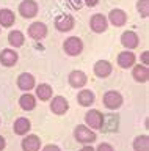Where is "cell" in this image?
I'll list each match as a JSON object with an SVG mask.
<instances>
[{
	"label": "cell",
	"mask_w": 149,
	"mask_h": 151,
	"mask_svg": "<svg viewBox=\"0 0 149 151\" xmlns=\"http://www.w3.org/2000/svg\"><path fill=\"white\" fill-rule=\"evenodd\" d=\"M74 139L82 145H91L97 140V135H96V132L93 129H90L86 124H78V126H76V129H74Z\"/></svg>",
	"instance_id": "obj_1"
},
{
	"label": "cell",
	"mask_w": 149,
	"mask_h": 151,
	"mask_svg": "<svg viewBox=\"0 0 149 151\" xmlns=\"http://www.w3.org/2000/svg\"><path fill=\"white\" fill-rule=\"evenodd\" d=\"M123 102H124L123 94L119 91H116V90H110V91H107L104 96H102V104H104V107L108 109V110H118V109L123 106Z\"/></svg>",
	"instance_id": "obj_2"
},
{
	"label": "cell",
	"mask_w": 149,
	"mask_h": 151,
	"mask_svg": "<svg viewBox=\"0 0 149 151\" xmlns=\"http://www.w3.org/2000/svg\"><path fill=\"white\" fill-rule=\"evenodd\" d=\"M63 49H64V52H66L69 57L80 55L82 50H83L82 38H78V36H69V38H66L64 42H63Z\"/></svg>",
	"instance_id": "obj_3"
},
{
	"label": "cell",
	"mask_w": 149,
	"mask_h": 151,
	"mask_svg": "<svg viewBox=\"0 0 149 151\" xmlns=\"http://www.w3.org/2000/svg\"><path fill=\"white\" fill-rule=\"evenodd\" d=\"M85 123L93 131H99L104 127V113H101L97 109H91L85 113Z\"/></svg>",
	"instance_id": "obj_4"
},
{
	"label": "cell",
	"mask_w": 149,
	"mask_h": 151,
	"mask_svg": "<svg viewBox=\"0 0 149 151\" xmlns=\"http://www.w3.org/2000/svg\"><path fill=\"white\" fill-rule=\"evenodd\" d=\"M53 25L60 33H66V32H71L74 28V25H76V19H74L71 14L63 13V14H58V16L55 17Z\"/></svg>",
	"instance_id": "obj_5"
},
{
	"label": "cell",
	"mask_w": 149,
	"mask_h": 151,
	"mask_svg": "<svg viewBox=\"0 0 149 151\" xmlns=\"http://www.w3.org/2000/svg\"><path fill=\"white\" fill-rule=\"evenodd\" d=\"M39 11V6L35 0H22L19 5V14L24 19H33Z\"/></svg>",
	"instance_id": "obj_6"
},
{
	"label": "cell",
	"mask_w": 149,
	"mask_h": 151,
	"mask_svg": "<svg viewBox=\"0 0 149 151\" xmlns=\"http://www.w3.org/2000/svg\"><path fill=\"white\" fill-rule=\"evenodd\" d=\"M90 28L94 33H105L107 28H108V21H107V16L101 13L93 14L90 19Z\"/></svg>",
	"instance_id": "obj_7"
},
{
	"label": "cell",
	"mask_w": 149,
	"mask_h": 151,
	"mask_svg": "<svg viewBox=\"0 0 149 151\" xmlns=\"http://www.w3.org/2000/svg\"><path fill=\"white\" fill-rule=\"evenodd\" d=\"M50 110L55 115H64L69 110V101L64 96H53L50 98Z\"/></svg>",
	"instance_id": "obj_8"
},
{
	"label": "cell",
	"mask_w": 149,
	"mask_h": 151,
	"mask_svg": "<svg viewBox=\"0 0 149 151\" xmlns=\"http://www.w3.org/2000/svg\"><path fill=\"white\" fill-rule=\"evenodd\" d=\"M108 24H111L113 27H123L127 22V13L121 8H113L108 13V17H107Z\"/></svg>",
	"instance_id": "obj_9"
},
{
	"label": "cell",
	"mask_w": 149,
	"mask_h": 151,
	"mask_svg": "<svg viewBox=\"0 0 149 151\" xmlns=\"http://www.w3.org/2000/svg\"><path fill=\"white\" fill-rule=\"evenodd\" d=\"M29 36L35 41H43L47 36V25L44 22H33L29 27Z\"/></svg>",
	"instance_id": "obj_10"
},
{
	"label": "cell",
	"mask_w": 149,
	"mask_h": 151,
	"mask_svg": "<svg viewBox=\"0 0 149 151\" xmlns=\"http://www.w3.org/2000/svg\"><path fill=\"white\" fill-rule=\"evenodd\" d=\"M22 151H39L41 150V139L36 134H25L21 142Z\"/></svg>",
	"instance_id": "obj_11"
},
{
	"label": "cell",
	"mask_w": 149,
	"mask_h": 151,
	"mask_svg": "<svg viewBox=\"0 0 149 151\" xmlns=\"http://www.w3.org/2000/svg\"><path fill=\"white\" fill-rule=\"evenodd\" d=\"M68 82H69V85H71L72 88H83L86 85V82H88V77H86V74L83 73V71H78V69H74V71H71L69 73V76H68Z\"/></svg>",
	"instance_id": "obj_12"
},
{
	"label": "cell",
	"mask_w": 149,
	"mask_h": 151,
	"mask_svg": "<svg viewBox=\"0 0 149 151\" xmlns=\"http://www.w3.org/2000/svg\"><path fill=\"white\" fill-rule=\"evenodd\" d=\"M19 60V54L14 49H3L0 52V65L5 66V68H11L14 66Z\"/></svg>",
	"instance_id": "obj_13"
},
{
	"label": "cell",
	"mask_w": 149,
	"mask_h": 151,
	"mask_svg": "<svg viewBox=\"0 0 149 151\" xmlns=\"http://www.w3.org/2000/svg\"><path fill=\"white\" fill-rule=\"evenodd\" d=\"M17 87L19 90L22 91H31L35 87H36V80H35V76L30 74V73H22L19 74V77H17Z\"/></svg>",
	"instance_id": "obj_14"
},
{
	"label": "cell",
	"mask_w": 149,
	"mask_h": 151,
	"mask_svg": "<svg viewBox=\"0 0 149 151\" xmlns=\"http://www.w3.org/2000/svg\"><path fill=\"white\" fill-rule=\"evenodd\" d=\"M121 44H123L125 49H129V50L137 49L138 44H140V36L135 32H132V30H125L123 35H121Z\"/></svg>",
	"instance_id": "obj_15"
},
{
	"label": "cell",
	"mask_w": 149,
	"mask_h": 151,
	"mask_svg": "<svg viewBox=\"0 0 149 151\" xmlns=\"http://www.w3.org/2000/svg\"><path fill=\"white\" fill-rule=\"evenodd\" d=\"M93 71H94V74L99 79H107L111 74V71H113V66H111V63H110V61H107V60H99V61H96V63H94Z\"/></svg>",
	"instance_id": "obj_16"
},
{
	"label": "cell",
	"mask_w": 149,
	"mask_h": 151,
	"mask_svg": "<svg viewBox=\"0 0 149 151\" xmlns=\"http://www.w3.org/2000/svg\"><path fill=\"white\" fill-rule=\"evenodd\" d=\"M96 101V94L88 88H83L77 93V102L82 107H91Z\"/></svg>",
	"instance_id": "obj_17"
},
{
	"label": "cell",
	"mask_w": 149,
	"mask_h": 151,
	"mask_svg": "<svg viewBox=\"0 0 149 151\" xmlns=\"http://www.w3.org/2000/svg\"><path fill=\"white\" fill-rule=\"evenodd\" d=\"M135 60H137V57L132 50H123L118 55V66L123 69H129L135 65Z\"/></svg>",
	"instance_id": "obj_18"
},
{
	"label": "cell",
	"mask_w": 149,
	"mask_h": 151,
	"mask_svg": "<svg viewBox=\"0 0 149 151\" xmlns=\"http://www.w3.org/2000/svg\"><path fill=\"white\" fill-rule=\"evenodd\" d=\"M30 129H31V121L25 116L17 118L14 121V124H13V131H14L16 135H25L30 132Z\"/></svg>",
	"instance_id": "obj_19"
},
{
	"label": "cell",
	"mask_w": 149,
	"mask_h": 151,
	"mask_svg": "<svg viewBox=\"0 0 149 151\" xmlns=\"http://www.w3.org/2000/svg\"><path fill=\"white\" fill-rule=\"evenodd\" d=\"M132 68V76L138 83H146L149 80V69L146 65H133Z\"/></svg>",
	"instance_id": "obj_20"
},
{
	"label": "cell",
	"mask_w": 149,
	"mask_h": 151,
	"mask_svg": "<svg viewBox=\"0 0 149 151\" xmlns=\"http://www.w3.org/2000/svg\"><path fill=\"white\" fill-rule=\"evenodd\" d=\"M19 106H21L22 110H25V112L33 110V109L36 107V96H33L30 91L24 93V94L19 98Z\"/></svg>",
	"instance_id": "obj_21"
},
{
	"label": "cell",
	"mask_w": 149,
	"mask_h": 151,
	"mask_svg": "<svg viewBox=\"0 0 149 151\" xmlns=\"http://www.w3.org/2000/svg\"><path fill=\"white\" fill-rule=\"evenodd\" d=\"M14 21H16V16L10 8H2L0 9V27L10 28L13 24H14Z\"/></svg>",
	"instance_id": "obj_22"
},
{
	"label": "cell",
	"mask_w": 149,
	"mask_h": 151,
	"mask_svg": "<svg viewBox=\"0 0 149 151\" xmlns=\"http://www.w3.org/2000/svg\"><path fill=\"white\" fill-rule=\"evenodd\" d=\"M36 98L41 101H50V98L53 96V90L49 83H39L38 87H35Z\"/></svg>",
	"instance_id": "obj_23"
},
{
	"label": "cell",
	"mask_w": 149,
	"mask_h": 151,
	"mask_svg": "<svg viewBox=\"0 0 149 151\" xmlns=\"http://www.w3.org/2000/svg\"><path fill=\"white\" fill-rule=\"evenodd\" d=\"M8 42H10L11 47H22L25 44V36L21 30H11L8 33Z\"/></svg>",
	"instance_id": "obj_24"
},
{
	"label": "cell",
	"mask_w": 149,
	"mask_h": 151,
	"mask_svg": "<svg viewBox=\"0 0 149 151\" xmlns=\"http://www.w3.org/2000/svg\"><path fill=\"white\" fill-rule=\"evenodd\" d=\"M133 151H149V137L148 135H138L133 140Z\"/></svg>",
	"instance_id": "obj_25"
},
{
	"label": "cell",
	"mask_w": 149,
	"mask_h": 151,
	"mask_svg": "<svg viewBox=\"0 0 149 151\" xmlns=\"http://www.w3.org/2000/svg\"><path fill=\"white\" fill-rule=\"evenodd\" d=\"M137 11L143 19H148V16H149V0H138L137 2Z\"/></svg>",
	"instance_id": "obj_26"
},
{
	"label": "cell",
	"mask_w": 149,
	"mask_h": 151,
	"mask_svg": "<svg viewBox=\"0 0 149 151\" xmlns=\"http://www.w3.org/2000/svg\"><path fill=\"white\" fill-rule=\"evenodd\" d=\"M66 6L71 8L72 11H78L83 6V0H66Z\"/></svg>",
	"instance_id": "obj_27"
},
{
	"label": "cell",
	"mask_w": 149,
	"mask_h": 151,
	"mask_svg": "<svg viewBox=\"0 0 149 151\" xmlns=\"http://www.w3.org/2000/svg\"><path fill=\"white\" fill-rule=\"evenodd\" d=\"M94 151H115V148H113L110 143H101Z\"/></svg>",
	"instance_id": "obj_28"
},
{
	"label": "cell",
	"mask_w": 149,
	"mask_h": 151,
	"mask_svg": "<svg viewBox=\"0 0 149 151\" xmlns=\"http://www.w3.org/2000/svg\"><path fill=\"white\" fill-rule=\"evenodd\" d=\"M43 151H61V150H60V146H58V145L49 143V145H46L44 148H43Z\"/></svg>",
	"instance_id": "obj_29"
},
{
	"label": "cell",
	"mask_w": 149,
	"mask_h": 151,
	"mask_svg": "<svg viewBox=\"0 0 149 151\" xmlns=\"http://www.w3.org/2000/svg\"><path fill=\"white\" fill-rule=\"evenodd\" d=\"M140 58H141V65H146V66H148V65H149V52L144 50Z\"/></svg>",
	"instance_id": "obj_30"
},
{
	"label": "cell",
	"mask_w": 149,
	"mask_h": 151,
	"mask_svg": "<svg viewBox=\"0 0 149 151\" xmlns=\"http://www.w3.org/2000/svg\"><path fill=\"white\" fill-rule=\"evenodd\" d=\"M83 5H86L88 8H94L99 5V0H83Z\"/></svg>",
	"instance_id": "obj_31"
},
{
	"label": "cell",
	"mask_w": 149,
	"mask_h": 151,
	"mask_svg": "<svg viewBox=\"0 0 149 151\" xmlns=\"http://www.w3.org/2000/svg\"><path fill=\"white\" fill-rule=\"evenodd\" d=\"M5 146H6V140H5V137L0 135V151L5 150Z\"/></svg>",
	"instance_id": "obj_32"
},
{
	"label": "cell",
	"mask_w": 149,
	"mask_h": 151,
	"mask_svg": "<svg viewBox=\"0 0 149 151\" xmlns=\"http://www.w3.org/2000/svg\"><path fill=\"white\" fill-rule=\"evenodd\" d=\"M80 151H94V148H93L91 145H83V148Z\"/></svg>",
	"instance_id": "obj_33"
},
{
	"label": "cell",
	"mask_w": 149,
	"mask_h": 151,
	"mask_svg": "<svg viewBox=\"0 0 149 151\" xmlns=\"http://www.w3.org/2000/svg\"><path fill=\"white\" fill-rule=\"evenodd\" d=\"M0 123H2V120H0Z\"/></svg>",
	"instance_id": "obj_34"
}]
</instances>
